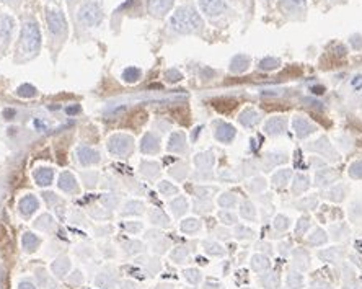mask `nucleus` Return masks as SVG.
<instances>
[{"label":"nucleus","instance_id":"nucleus-1","mask_svg":"<svg viewBox=\"0 0 362 289\" xmlns=\"http://www.w3.org/2000/svg\"><path fill=\"white\" fill-rule=\"evenodd\" d=\"M170 25L175 31L189 35V33H198L203 30V18L199 13L191 7H180L176 12L171 15Z\"/></svg>","mask_w":362,"mask_h":289},{"label":"nucleus","instance_id":"nucleus-2","mask_svg":"<svg viewBox=\"0 0 362 289\" xmlns=\"http://www.w3.org/2000/svg\"><path fill=\"white\" fill-rule=\"evenodd\" d=\"M41 46V33L36 21H26L21 28V48L28 54H36Z\"/></svg>","mask_w":362,"mask_h":289},{"label":"nucleus","instance_id":"nucleus-3","mask_svg":"<svg viewBox=\"0 0 362 289\" xmlns=\"http://www.w3.org/2000/svg\"><path fill=\"white\" fill-rule=\"evenodd\" d=\"M77 20L80 21L82 25L85 26H98L103 20V10L102 5L95 0H88L79 8V13H77Z\"/></svg>","mask_w":362,"mask_h":289},{"label":"nucleus","instance_id":"nucleus-4","mask_svg":"<svg viewBox=\"0 0 362 289\" xmlns=\"http://www.w3.org/2000/svg\"><path fill=\"white\" fill-rule=\"evenodd\" d=\"M46 21H48L49 31L55 36H60L67 31V23H65V18H64L62 12H59V10H48Z\"/></svg>","mask_w":362,"mask_h":289},{"label":"nucleus","instance_id":"nucleus-5","mask_svg":"<svg viewBox=\"0 0 362 289\" xmlns=\"http://www.w3.org/2000/svg\"><path fill=\"white\" fill-rule=\"evenodd\" d=\"M199 7L209 16H219L227 10L225 0H199Z\"/></svg>","mask_w":362,"mask_h":289},{"label":"nucleus","instance_id":"nucleus-6","mask_svg":"<svg viewBox=\"0 0 362 289\" xmlns=\"http://www.w3.org/2000/svg\"><path fill=\"white\" fill-rule=\"evenodd\" d=\"M131 142L132 139L127 136H114L109 141V151L116 155H126L131 151Z\"/></svg>","mask_w":362,"mask_h":289},{"label":"nucleus","instance_id":"nucleus-7","mask_svg":"<svg viewBox=\"0 0 362 289\" xmlns=\"http://www.w3.org/2000/svg\"><path fill=\"white\" fill-rule=\"evenodd\" d=\"M173 7V0H147V8L154 16H163Z\"/></svg>","mask_w":362,"mask_h":289},{"label":"nucleus","instance_id":"nucleus-8","mask_svg":"<svg viewBox=\"0 0 362 289\" xmlns=\"http://www.w3.org/2000/svg\"><path fill=\"white\" fill-rule=\"evenodd\" d=\"M315 129H316V127L313 124H310V121L302 118V116H295V118H294V131H295V134H297L299 137L309 136Z\"/></svg>","mask_w":362,"mask_h":289},{"label":"nucleus","instance_id":"nucleus-9","mask_svg":"<svg viewBox=\"0 0 362 289\" xmlns=\"http://www.w3.org/2000/svg\"><path fill=\"white\" fill-rule=\"evenodd\" d=\"M215 137L219 139L220 142H232V139L235 137V127L230 126V124L222 123V124H219V127H217Z\"/></svg>","mask_w":362,"mask_h":289},{"label":"nucleus","instance_id":"nucleus-10","mask_svg":"<svg viewBox=\"0 0 362 289\" xmlns=\"http://www.w3.org/2000/svg\"><path fill=\"white\" fill-rule=\"evenodd\" d=\"M286 119L284 118H271L268 123H266L264 126V129L268 134H272V136H276V134H281V132L286 131Z\"/></svg>","mask_w":362,"mask_h":289},{"label":"nucleus","instance_id":"nucleus-11","mask_svg":"<svg viewBox=\"0 0 362 289\" xmlns=\"http://www.w3.org/2000/svg\"><path fill=\"white\" fill-rule=\"evenodd\" d=\"M214 108L217 111H220V113H230L237 108V102L232 98H219V100H214L212 102Z\"/></svg>","mask_w":362,"mask_h":289},{"label":"nucleus","instance_id":"nucleus-12","mask_svg":"<svg viewBox=\"0 0 362 289\" xmlns=\"http://www.w3.org/2000/svg\"><path fill=\"white\" fill-rule=\"evenodd\" d=\"M35 178L38 181V185L41 186H48L52 183V178H54V173L51 169H40L35 173Z\"/></svg>","mask_w":362,"mask_h":289},{"label":"nucleus","instance_id":"nucleus-13","mask_svg":"<svg viewBox=\"0 0 362 289\" xmlns=\"http://www.w3.org/2000/svg\"><path fill=\"white\" fill-rule=\"evenodd\" d=\"M258 121H259V116L253 110H245L243 113L240 115V123L243 126H247V127L255 126L256 123H258Z\"/></svg>","mask_w":362,"mask_h":289},{"label":"nucleus","instance_id":"nucleus-14","mask_svg":"<svg viewBox=\"0 0 362 289\" xmlns=\"http://www.w3.org/2000/svg\"><path fill=\"white\" fill-rule=\"evenodd\" d=\"M305 3H307V0H281V7L292 13L299 12V10H304Z\"/></svg>","mask_w":362,"mask_h":289},{"label":"nucleus","instance_id":"nucleus-15","mask_svg":"<svg viewBox=\"0 0 362 289\" xmlns=\"http://www.w3.org/2000/svg\"><path fill=\"white\" fill-rule=\"evenodd\" d=\"M13 30V20L10 16H0V40L8 38Z\"/></svg>","mask_w":362,"mask_h":289},{"label":"nucleus","instance_id":"nucleus-16","mask_svg":"<svg viewBox=\"0 0 362 289\" xmlns=\"http://www.w3.org/2000/svg\"><path fill=\"white\" fill-rule=\"evenodd\" d=\"M20 209H21V213H23L25 216L31 214L33 211L38 209V199L35 196H31V194H30V196L23 198V201H21V204H20Z\"/></svg>","mask_w":362,"mask_h":289},{"label":"nucleus","instance_id":"nucleus-17","mask_svg":"<svg viewBox=\"0 0 362 289\" xmlns=\"http://www.w3.org/2000/svg\"><path fill=\"white\" fill-rule=\"evenodd\" d=\"M248 64H250V59L247 56L240 54V56H237V58H233L230 69H232V72H243L248 69Z\"/></svg>","mask_w":362,"mask_h":289},{"label":"nucleus","instance_id":"nucleus-18","mask_svg":"<svg viewBox=\"0 0 362 289\" xmlns=\"http://www.w3.org/2000/svg\"><path fill=\"white\" fill-rule=\"evenodd\" d=\"M59 186L62 188L64 191H75V188H77L74 176H72L70 173H62V175H60Z\"/></svg>","mask_w":362,"mask_h":289},{"label":"nucleus","instance_id":"nucleus-19","mask_svg":"<svg viewBox=\"0 0 362 289\" xmlns=\"http://www.w3.org/2000/svg\"><path fill=\"white\" fill-rule=\"evenodd\" d=\"M157 149H158V141L154 134H147L146 137H144V142H142V151L144 152L152 154V152L157 151Z\"/></svg>","mask_w":362,"mask_h":289},{"label":"nucleus","instance_id":"nucleus-20","mask_svg":"<svg viewBox=\"0 0 362 289\" xmlns=\"http://www.w3.org/2000/svg\"><path fill=\"white\" fill-rule=\"evenodd\" d=\"M79 155H80V162L82 164H92V162H97V160H98V154L93 152L92 149H87V147L80 149Z\"/></svg>","mask_w":362,"mask_h":289},{"label":"nucleus","instance_id":"nucleus-21","mask_svg":"<svg viewBox=\"0 0 362 289\" xmlns=\"http://www.w3.org/2000/svg\"><path fill=\"white\" fill-rule=\"evenodd\" d=\"M310 186V180L307 178L305 175H297V178H295V185H294V193H302L305 191L307 188Z\"/></svg>","mask_w":362,"mask_h":289},{"label":"nucleus","instance_id":"nucleus-22","mask_svg":"<svg viewBox=\"0 0 362 289\" xmlns=\"http://www.w3.org/2000/svg\"><path fill=\"white\" fill-rule=\"evenodd\" d=\"M185 137H183V134H173L170 139V151H183L185 149Z\"/></svg>","mask_w":362,"mask_h":289},{"label":"nucleus","instance_id":"nucleus-23","mask_svg":"<svg viewBox=\"0 0 362 289\" xmlns=\"http://www.w3.org/2000/svg\"><path fill=\"white\" fill-rule=\"evenodd\" d=\"M139 77H141V70H139V69H134V67L126 69V70H124V74H122V79H124L126 82H129V83L139 80Z\"/></svg>","mask_w":362,"mask_h":289},{"label":"nucleus","instance_id":"nucleus-24","mask_svg":"<svg viewBox=\"0 0 362 289\" xmlns=\"http://www.w3.org/2000/svg\"><path fill=\"white\" fill-rule=\"evenodd\" d=\"M325 240H326V234L320 229H316L313 232V235L309 237V242L311 243V245H320V243H323Z\"/></svg>","mask_w":362,"mask_h":289},{"label":"nucleus","instance_id":"nucleus-25","mask_svg":"<svg viewBox=\"0 0 362 289\" xmlns=\"http://www.w3.org/2000/svg\"><path fill=\"white\" fill-rule=\"evenodd\" d=\"M302 283H304V280H302V276L300 275H289V280H287V285H289V288L291 289H300L302 288Z\"/></svg>","mask_w":362,"mask_h":289},{"label":"nucleus","instance_id":"nucleus-26","mask_svg":"<svg viewBox=\"0 0 362 289\" xmlns=\"http://www.w3.org/2000/svg\"><path fill=\"white\" fill-rule=\"evenodd\" d=\"M349 175L353 178H362V160H358L349 167Z\"/></svg>","mask_w":362,"mask_h":289},{"label":"nucleus","instance_id":"nucleus-27","mask_svg":"<svg viewBox=\"0 0 362 289\" xmlns=\"http://www.w3.org/2000/svg\"><path fill=\"white\" fill-rule=\"evenodd\" d=\"M261 69H264V70H269V69H276L277 65H279V60L274 59V58H268V59H263L261 60Z\"/></svg>","mask_w":362,"mask_h":289},{"label":"nucleus","instance_id":"nucleus-28","mask_svg":"<svg viewBox=\"0 0 362 289\" xmlns=\"http://www.w3.org/2000/svg\"><path fill=\"white\" fill-rule=\"evenodd\" d=\"M268 260H266L264 257H255L253 258V268L256 271H261V270H264V268H268Z\"/></svg>","mask_w":362,"mask_h":289},{"label":"nucleus","instance_id":"nucleus-29","mask_svg":"<svg viewBox=\"0 0 362 289\" xmlns=\"http://www.w3.org/2000/svg\"><path fill=\"white\" fill-rule=\"evenodd\" d=\"M181 229L186 231V232H191V231H198L199 229V222L196 219H188L181 224Z\"/></svg>","mask_w":362,"mask_h":289},{"label":"nucleus","instance_id":"nucleus-30","mask_svg":"<svg viewBox=\"0 0 362 289\" xmlns=\"http://www.w3.org/2000/svg\"><path fill=\"white\" fill-rule=\"evenodd\" d=\"M38 243H40V240L33 235V234H26L25 235V245L28 250H35V247H38Z\"/></svg>","mask_w":362,"mask_h":289},{"label":"nucleus","instance_id":"nucleus-31","mask_svg":"<svg viewBox=\"0 0 362 289\" xmlns=\"http://www.w3.org/2000/svg\"><path fill=\"white\" fill-rule=\"evenodd\" d=\"M18 95H21V97H33V95H36V90H35V87H31V85H23V87H20Z\"/></svg>","mask_w":362,"mask_h":289},{"label":"nucleus","instance_id":"nucleus-32","mask_svg":"<svg viewBox=\"0 0 362 289\" xmlns=\"http://www.w3.org/2000/svg\"><path fill=\"white\" fill-rule=\"evenodd\" d=\"M171 206L176 208V209H175V213H176V214H180V213H183V211L186 209L188 204H186V201H185V199H183V198H178V199H175Z\"/></svg>","mask_w":362,"mask_h":289},{"label":"nucleus","instance_id":"nucleus-33","mask_svg":"<svg viewBox=\"0 0 362 289\" xmlns=\"http://www.w3.org/2000/svg\"><path fill=\"white\" fill-rule=\"evenodd\" d=\"M219 203H220V206H224V208H230L233 203H235V198L232 196V194H224L220 199H219Z\"/></svg>","mask_w":362,"mask_h":289},{"label":"nucleus","instance_id":"nucleus-34","mask_svg":"<svg viewBox=\"0 0 362 289\" xmlns=\"http://www.w3.org/2000/svg\"><path fill=\"white\" fill-rule=\"evenodd\" d=\"M309 227H310V221L309 219H300L297 227H295V232H297V234H304V232L307 231Z\"/></svg>","mask_w":362,"mask_h":289},{"label":"nucleus","instance_id":"nucleus-35","mask_svg":"<svg viewBox=\"0 0 362 289\" xmlns=\"http://www.w3.org/2000/svg\"><path fill=\"white\" fill-rule=\"evenodd\" d=\"M289 176H291V172H289V170L279 172V173L274 176V183H277V185H281V183H286L289 180Z\"/></svg>","mask_w":362,"mask_h":289},{"label":"nucleus","instance_id":"nucleus-36","mask_svg":"<svg viewBox=\"0 0 362 289\" xmlns=\"http://www.w3.org/2000/svg\"><path fill=\"white\" fill-rule=\"evenodd\" d=\"M242 214L245 216V218H253V216H255V211H253V206H252V204H245L243 209H242Z\"/></svg>","mask_w":362,"mask_h":289},{"label":"nucleus","instance_id":"nucleus-37","mask_svg":"<svg viewBox=\"0 0 362 289\" xmlns=\"http://www.w3.org/2000/svg\"><path fill=\"white\" fill-rule=\"evenodd\" d=\"M276 227H277V229H286V227H287V219L282 218V216H281V218H277L276 219Z\"/></svg>","mask_w":362,"mask_h":289},{"label":"nucleus","instance_id":"nucleus-38","mask_svg":"<svg viewBox=\"0 0 362 289\" xmlns=\"http://www.w3.org/2000/svg\"><path fill=\"white\" fill-rule=\"evenodd\" d=\"M310 90L313 92V93H316V95H321V93H325V87H321V85H315V87H311Z\"/></svg>","mask_w":362,"mask_h":289},{"label":"nucleus","instance_id":"nucleus-39","mask_svg":"<svg viewBox=\"0 0 362 289\" xmlns=\"http://www.w3.org/2000/svg\"><path fill=\"white\" fill-rule=\"evenodd\" d=\"M160 190L161 191H171V193H175V186H168V185H166V181H163L160 185Z\"/></svg>","mask_w":362,"mask_h":289},{"label":"nucleus","instance_id":"nucleus-40","mask_svg":"<svg viewBox=\"0 0 362 289\" xmlns=\"http://www.w3.org/2000/svg\"><path fill=\"white\" fill-rule=\"evenodd\" d=\"M80 111V107H74V108H67V113L69 115H74V113H79Z\"/></svg>","mask_w":362,"mask_h":289},{"label":"nucleus","instance_id":"nucleus-41","mask_svg":"<svg viewBox=\"0 0 362 289\" xmlns=\"http://www.w3.org/2000/svg\"><path fill=\"white\" fill-rule=\"evenodd\" d=\"M20 289H35V286H33V285H28V283H23Z\"/></svg>","mask_w":362,"mask_h":289}]
</instances>
